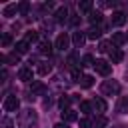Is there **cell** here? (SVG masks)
Returning a JSON list of instances; mask_svg holds the SVG:
<instances>
[{
    "mask_svg": "<svg viewBox=\"0 0 128 128\" xmlns=\"http://www.w3.org/2000/svg\"><path fill=\"white\" fill-rule=\"evenodd\" d=\"M100 90H102V94L112 96V94H118V92H120V84H118L116 80H104L102 86H100Z\"/></svg>",
    "mask_w": 128,
    "mask_h": 128,
    "instance_id": "6da1fadb",
    "label": "cell"
},
{
    "mask_svg": "<svg viewBox=\"0 0 128 128\" xmlns=\"http://www.w3.org/2000/svg\"><path fill=\"white\" fill-rule=\"evenodd\" d=\"M94 68H96V72H98L100 76H108V74L112 72V64L106 62V60H96V62H94Z\"/></svg>",
    "mask_w": 128,
    "mask_h": 128,
    "instance_id": "7a4b0ae2",
    "label": "cell"
},
{
    "mask_svg": "<svg viewBox=\"0 0 128 128\" xmlns=\"http://www.w3.org/2000/svg\"><path fill=\"white\" fill-rule=\"evenodd\" d=\"M18 108H20V100H18L16 96L10 94V96L4 98V110H6V112H16Z\"/></svg>",
    "mask_w": 128,
    "mask_h": 128,
    "instance_id": "3957f363",
    "label": "cell"
},
{
    "mask_svg": "<svg viewBox=\"0 0 128 128\" xmlns=\"http://www.w3.org/2000/svg\"><path fill=\"white\" fill-rule=\"evenodd\" d=\"M92 108H94L98 114H104V112L108 110V104H106V100H104L102 96H96V98L92 100Z\"/></svg>",
    "mask_w": 128,
    "mask_h": 128,
    "instance_id": "277c9868",
    "label": "cell"
},
{
    "mask_svg": "<svg viewBox=\"0 0 128 128\" xmlns=\"http://www.w3.org/2000/svg\"><path fill=\"white\" fill-rule=\"evenodd\" d=\"M68 44H70V38H68V34H58V38H56V42H54V48L56 50H66L68 48Z\"/></svg>",
    "mask_w": 128,
    "mask_h": 128,
    "instance_id": "5b68a950",
    "label": "cell"
},
{
    "mask_svg": "<svg viewBox=\"0 0 128 128\" xmlns=\"http://www.w3.org/2000/svg\"><path fill=\"white\" fill-rule=\"evenodd\" d=\"M32 68H28V66H22L20 68V72H18V78L22 80V82H32Z\"/></svg>",
    "mask_w": 128,
    "mask_h": 128,
    "instance_id": "8992f818",
    "label": "cell"
},
{
    "mask_svg": "<svg viewBox=\"0 0 128 128\" xmlns=\"http://www.w3.org/2000/svg\"><path fill=\"white\" fill-rule=\"evenodd\" d=\"M84 40H86V32H80V30H76V32L72 34V44H74L76 48H80V46L84 44Z\"/></svg>",
    "mask_w": 128,
    "mask_h": 128,
    "instance_id": "52a82bcc",
    "label": "cell"
},
{
    "mask_svg": "<svg viewBox=\"0 0 128 128\" xmlns=\"http://www.w3.org/2000/svg\"><path fill=\"white\" fill-rule=\"evenodd\" d=\"M122 58H124V52L114 46V48L110 50V62H112V64H118V62H122Z\"/></svg>",
    "mask_w": 128,
    "mask_h": 128,
    "instance_id": "ba28073f",
    "label": "cell"
},
{
    "mask_svg": "<svg viewBox=\"0 0 128 128\" xmlns=\"http://www.w3.org/2000/svg\"><path fill=\"white\" fill-rule=\"evenodd\" d=\"M102 36V28L100 26H90L88 30H86V38H90V40H96V38H100Z\"/></svg>",
    "mask_w": 128,
    "mask_h": 128,
    "instance_id": "9c48e42d",
    "label": "cell"
},
{
    "mask_svg": "<svg viewBox=\"0 0 128 128\" xmlns=\"http://www.w3.org/2000/svg\"><path fill=\"white\" fill-rule=\"evenodd\" d=\"M116 110H118V114H126V112H128V96H120V98H118Z\"/></svg>",
    "mask_w": 128,
    "mask_h": 128,
    "instance_id": "30bf717a",
    "label": "cell"
},
{
    "mask_svg": "<svg viewBox=\"0 0 128 128\" xmlns=\"http://www.w3.org/2000/svg\"><path fill=\"white\" fill-rule=\"evenodd\" d=\"M124 22H126V14L120 12V10H116V12L112 14V24H114V26H122Z\"/></svg>",
    "mask_w": 128,
    "mask_h": 128,
    "instance_id": "8fae6325",
    "label": "cell"
},
{
    "mask_svg": "<svg viewBox=\"0 0 128 128\" xmlns=\"http://www.w3.org/2000/svg\"><path fill=\"white\" fill-rule=\"evenodd\" d=\"M110 42H112L114 46H122V44L126 42V36H124L122 32H114V34H112V40H110Z\"/></svg>",
    "mask_w": 128,
    "mask_h": 128,
    "instance_id": "7c38bea8",
    "label": "cell"
},
{
    "mask_svg": "<svg viewBox=\"0 0 128 128\" xmlns=\"http://www.w3.org/2000/svg\"><path fill=\"white\" fill-rule=\"evenodd\" d=\"M30 90H32V94H42L46 88H44V84H42L40 80H32V84H30Z\"/></svg>",
    "mask_w": 128,
    "mask_h": 128,
    "instance_id": "4fadbf2b",
    "label": "cell"
},
{
    "mask_svg": "<svg viewBox=\"0 0 128 128\" xmlns=\"http://www.w3.org/2000/svg\"><path fill=\"white\" fill-rule=\"evenodd\" d=\"M62 120L64 122H76L78 120V114L74 110H66V112H62Z\"/></svg>",
    "mask_w": 128,
    "mask_h": 128,
    "instance_id": "5bb4252c",
    "label": "cell"
},
{
    "mask_svg": "<svg viewBox=\"0 0 128 128\" xmlns=\"http://www.w3.org/2000/svg\"><path fill=\"white\" fill-rule=\"evenodd\" d=\"M50 68H52V66H50L48 62H38V68H36V72H38L40 76H46V74L50 72Z\"/></svg>",
    "mask_w": 128,
    "mask_h": 128,
    "instance_id": "9a60e30c",
    "label": "cell"
},
{
    "mask_svg": "<svg viewBox=\"0 0 128 128\" xmlns=\"http://www.w3.org/2000/svg\"><path fill=\"white\" fill-rule=\"evenodd\" d=\"M54 16H56L58 22H66V20H68V10H66V8H58Z\"/></svg>",
    "mask_w": 128,
    "mask_h": 128,
    "instance_id": "2e32d148",
    "label": "cell"
},
{
    "mask_svg": "<svg viewBox=\"0 0 128 128\" xmlns=\"http://www.w3.org/2000/svg\"><path fill=\"white\" fill-rule=\"evenodd\" d=\"M112 48H114V46H112V42H106V40H102V42L98 44V50H100L102 54H106V52L110 54V50H112Z\"/></svg>",
    "mask_w": 128,
    "mask_h": 128,
    "instance_id": "e0dca14e",
    "label": "cell"
},
{
    "mask_svg": "<svg viewBox=\"0 0 128 128\" xmlns=\"http://www.w3.org/2000/svg\"><path fill=\"white\" fill-rule=\"evenodd\" d=\"M16 54H26L28 52V42H24V40H20V42H16Z\"/></svg>",
    "mask_w": 128,
    "mask_h": 128,
    "instance_id": "ac0fdd59",
    "label": "cell"
},
{
    "mask_svg": "<svg viewBox=\"0 0 128 128\" xmlns=\"http://www.w3.org/2000/svg\"><path fill=\"white\" fill-rule=\"evenodd\" d=\"M38 50H40L42 54H50V52H52V44L46 42V40H42V42L38 44Z\"/></svg>",
    "mask_w": 128,
    "mask_h": 128,
    "instance_id": "d6986e66",
    "label": "cell"
},
{
    "mask_svg": "<svg viewBox=\"0 0 128 128\" xmlns=\"http://www.w3.org/2000/svg\"><path fill=\"white\" fill-rule=\"evenodd\" d=\"M78 10H80V12H88V14H90V12H92V2H90V0L80 2V4H78Z\"/></svg>",
    "mask_w": 128,
    "mask_h": 128,
    "instance_id": "ffe728a7",
    "label": "cell"
},
{
    "mask_svg": "<svg viewBox=\"0 0 128 128\" xmlns=\"http://www.w3.org/2000/svg\"><path fill=\"white\" fill-rule=\"evenodd\" d=\"M88 20L92 22V26H94V24H100V22H102V14H100V12H90V14H88Z\"/></svg>",
    "mask_w": 128,
    "mask_h": 128,
    "instance_id": "44dd1931",
    "label": "cell"
},
{
    "mask_svg": "<svg viewBox=\"0 0 128 128\" xmlns=\"http://www.w3.org/2000/svg\"><path fill=\"white\" fill-rule=\"evenodd\" d=\"M70 102H72V98H70V96H62V98L58 100V106L66 112V110H68V106H70Z\"/></svg>",
    "mask_w": 128,
    "mask_h": 128,
    "instance_id": "7402d4cb",
    "label": "cell"
},
{
    "mask_svg": "<svg viewBox=\"0 0 128 128\" xmlns=\"http://www.w3.org/2000/svg\"><path fill=\"white\" fill-rule=\"evenodd\" d=\"M14 12H18V6H16V4H8V6L4 8V12H2V14L10 18V16H14Z\"/></svg>",
    "mask_w": 128,
    "mask_h": 128,
    "instance_id": "603a6c76",
    "label": "cell"
},
{
    "mask_svg": "<svg viewBox=\"0 0 128 128\" xmlns=\"http://www.w3.org/2000/svg\"><path fill=\"white\" fill-rule=\"evenodd\" d=\"M92 84H94V78H92V76H88V74L82 76V80H80V86H82V88H90Z\"/></svg>",
    "mask_w": 128,
    "mask_h": 128,
    "instance_id": "cb8c5ba5",
    "label": "cell"
},
{
    "mask_svg": "<svg viewBox=\"0 0 128 128\" xmlns=\"http://www.w3.org/2000/svg\"><path fill=\"white\" fill-rule=\"evenodd\" d=\"M80 112H82V114H90V112H92V102L82 100V102H80Z\"/></svg>",
    "mask_w": 128,
    "mask_h": 128,
    "instance_id": "d4e9b609",
    "label": "cell"
},
{
    "mask_svg": "<svg viewBox=\"0 0 128 128\" xmlns=\"http://www.w3.org/2000/svg\"><path fill=\"white\" fill-rule=\"evenodd\" d=\"M36 40H38V34H36V32H26V36H24V42L32 44V42H36Z\"/></svg>",
    "mask_w": 128,
    "mask_h": 128,
    "instance_id": "484cf974",
    "label": "cell"
},
{
    "mask_svg": "<svg viewBox=\"0 0 128 128\" xmlns=\"http://www.w3.org/2000/svg\"><path fill=\"white\" fill-rule=\"evenodd\" d=\"M82 66H94V58H92L90 54L82 56Z\"/></svg>",
    "mask_w": 128,
    "mask_h": 128,
    "instance_id": "4316f807",
    "label": "cell"
},
{
    "mask_svg": "<svg viewBox=\"0 0 128 128\" xmlns=\"http://www.w3.org/2000/svg\"><path fill=\"white\" fill-rule=\"evenodd\" d=\"M78 126H80V128H92V122H90L88 118H80V120H78Z\"/></svg>",
    "mask_w": 128,
    "mask_h": 128,
    "instance_id": "83f0119b",
    "label": "cell"
},
{
    "mask_svg": "<svg viewBox=\"0 0 128 128\" xmlns=\"http://www.w3.org/2000/svg\"><path fill=\"white\" fill-rule=\"evenodd\" d=\"M28 8H30V4H28V2H20V4H18V12H20V14H26V12H28Z\"/></svg>",
    "mask_w": 128,
    "mask_h": 128,
    "instance_id": "f1b7e54d",
    "label": "cell"
},
{
    "mask_svg": "<svg viewBox=\"0 0 128 128\" xmlns=\"http://www.w3.org/2000/svg\"><path fill=\"white\" fill-rule=\"evenodd\" d=\"M72 80H76V82L82 80V72H80L78 68H72Z\"/></svg>",
    "mask_w": 128,
    "mask_h": 128,
    "instance_id": "f546056e",
    "label": "cell"
},
{
    "mask_svg": "<svg viewBox=\"0 0 128 128\" xmlns=\"http://www.w3.org/2000/svg\"><path fill=\"white\" fill-rule=\"evenodd\" d=\"M10 42H12V36H10V34H4V36H2V44H4V46H8Z\"/></svg>",
    "mask_w": 128,
    "mask_h": 128,
    "instance_id": "4dcf8cb0",
    "label": "cell"
},
{
    "mask_svg": "<svg viewBox=\"0 0 128 128\" xmlns=\"http://www.w3.org/2000/svg\"><path fill=\"white\" fill-rule=\"evenodd\" d=\"M78 22H80V16H72V18H70V24H72V26H76Z\"/></svg>",
    "mask_w": 128,
    "mask_h": 128,
    "instance_id": "1f68e13d",
    "label": "cell"
},
{
    "mask_svg": "<svg viewBox=\"0 0 128 128\" xmlns=\"http://www.w3.org/2000/svg\"><path fill=\"white\" fill-rule=\"evenodd\" d=\"M2 126H4V128H10V126H12V122H10L8 118H4V122H2Z\"/></svg>",
    "mask_w": 128,
    "mask_h": 128,
    "instance_id": "d6a6232c",
    "label": "cell"
},
{
    "mask_svg": "<svg viewBox=\"0 0 128 128\" xmlns=\"http://www.w3.org/2000/svg\"><path fill=\"white\" fill-rule=\"evenodd\" d=\"M44 8H46V10H52V8H54V4H52V2H46V4H44Z\"/></svg>",
    "mask_w": 128,
    "mask_h": 128,
    "instance_id": "836d02e7",
    "label": "cell"
},
{
    "mask_svg": "<svg viewBox=\"0 0 128 128\" xmlns=\"http://www.w3.org/2000/svg\"><path fill=\"white\" fill-rule=\"evenodd\" d=\"M54 128H68V126H66V124H62V122H60V124H56V126H54Z\"/></svg>",
    "mask_w": 128,
    "mask_h": 128,
    "instance_id": "e575fe53",
    "label": "cell"
}]
</instances>
